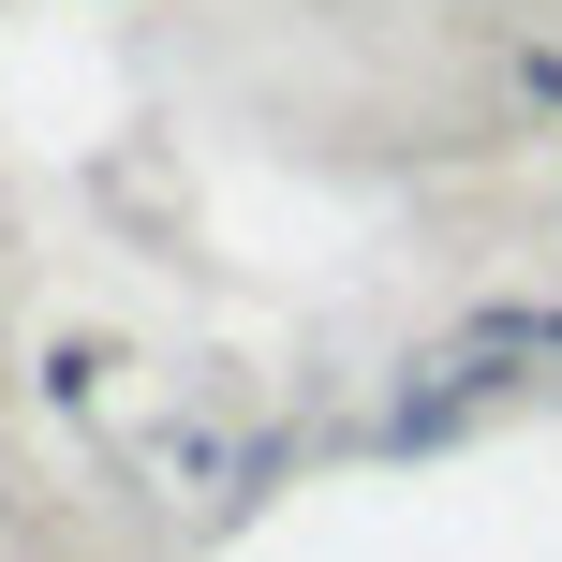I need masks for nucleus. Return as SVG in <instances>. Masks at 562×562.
Returning a JSON list of instances; mask_svg holds the SVG:
<instances>
[{"label": "nucleus", "instance_id": "1", "mask_svg": "<svg viewBox=\"0 0 562 562\" xmlns=\"http://www.w3.org/2000/svg\"><path fill=\"white\" fill-rule=\"evenodd\" d=\"M474 356H562V311H488Z\"/></svg>", "mask_w": 562, "mask_h": 562}, {"label": "nucleus", "instance_id": "2", "mask_svg": "<svg viewBox=\"0 0 562 562\" xmlns=\"http://www.w3.org/2000/svg\"><path fill=\"white\" fill-rule=\"evenodd\" d=\"M533 89H562V59H533Z\"/></svg>", "mask_w": 562, "mask_h": 562}]
</instances>
